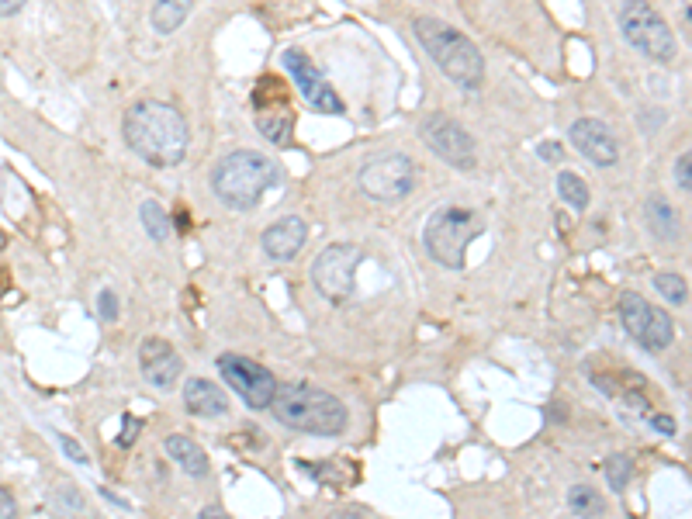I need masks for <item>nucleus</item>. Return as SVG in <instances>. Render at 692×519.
I'll return each instance as SVG.
<instances>
[{"instance_id": "obj_1", "label": "nucleus", "mask_w": 692, "mask_h": 519, "mask_svg": "<svg viewBox=\"0 0 692 519\" xmlns=\"http://www.w3.org/2000/svg\"><path fill=\"white\" fill-rule=\"evenodd\" d=\"M122 135L132 153L146 160L149 167H177V163H184L187 146H191L184 115L173 104L153 101V97L135 101L125 111Z\"/></svg>"}, {"instance_id": "obj_2", "label": "nucleus", "mask_w": 692, "mask_h": 519, "mask_svg": "<svg viewBox=\"0 0 692 519\" xmlns=\"http://www.w3.org/2000/svg\"><path fill=\"white\" fill-rule=\"evenodd\" d=\"M270 412L281 426L312 436H340L350 423L340 398L315 385H305V381L277 385L274 398H270Z\"/></svg>"}, {"instance_id": "obj_3", "label": "nucleus", "mask_w": 692, "mask_h": 519, "mask_svg": "<svg viewBox=\"0 0 692 519\" xmlns=\"http://www.w3.org/2000/svg\"><path fill=\"white\" fill-rule=\"evenodd\" d=\"M419 45L430 52V59L443 70V77H450L457 87L478 90L485 80V56L478 52V45L464 32H457L454 25L440 18H416L412 21Z\"/></svg>"}, {"instance_id": "obj_4", "label": "nucleus", "mask_w": 692, "mask_h": 519, "mask_svg": "<svg viewBox=\"0 0 692 519\" xmlns=\"http://www.w3.org/2000/svg\"><path fill=\"white\" fill-rule=\"evenodd\" d=\"M274 184H281V167L270 156L253 153V149H236V153L222 156L218 167L212 170L215 194L229 208L250 212L263 201V194Z\"/></svg>"}, {"instance_id": "obj_5", "label": "nucleus", "mask_w": 692, "mask_h": 519, "mask_svg": "<svg viewBox=\"0 0 692 519\" xmlns=\"http://www.w3.org/2000/svg\"><path fill=\"white\" fill-rule=\"evenodd\" d=\"M485 232V215L475 212V208H457L447 205L440 212L430 215L426 222V253L447 270L464 267V257H468L471 239H478Z\"/></svg>"}, {"instance_id": "obj_6", "label": "nucleus", "mask_w": 692, "mask_h": 519, "mask_svg": "<svg viewBox=\"0 0 692 519\" xmlns=\"http://www.w3.org/2000/svg\"><path fill=\"white\" fill-rule=\"evenodd\" d=\"M620 32L641 56L654 59V63H668V59H675V49H679L672 28L654 11L651 0H623Z\"/></svg>"}, {"instance_id": "obj_7", "label": "nucleus", "mask_w": 692, "mask_h": 519, "mask_svg": "<svg viewBox=\"0 0 692 519\" xmlns=\"http://www.w3.org/2000/svg\"><path fill=\"white\" fill-rule=\"evenodd\" d=\"M412 187H416V163L405 153H381L360 167V191L381 205L409 198Z\"/></svg>"}, {"instance_id": "obj_8", "label": "nucleus", "mask_w": 692, "mask_h": 519, "mask_svg": "<svg viewBox=\"0 0 692 519\" xmlns=\"http://www.w3.org/2000/svg\"><path fill=\"white\" fill-rule=\"evenodd\" d=\"M419 135H423V142L447 163V167H454V170L478 167L475 139H471V132L464 129L461 122H454L450 115H440V111H436V115H426L423 122H419Z\"/></svg>"}, {"instance_id": "obj_9", "label": "nucleus", "mask_w": 692, "mask_h": 519, "mask_svg": "<svg viewBox=\"0 0 692 519\" xmlns=\"http://www.w3.org/2000/svg\"><path fill=\"white\" fill-rule=\"evenodd\" d=\"M620 322L644 350H668L675 343V322L665 308H654L651 302H644L637 291H627L620 298Z\"/></svg>"}, {"instance_id": "obj_10", "label": "nucleus", "mask_w": 692, "mask_h": 519, "mask_svg": "<svg viewBox=\"0 0 692 519\" xmlns=\"http://www.w3.org/2000/svg\"><path fill=\"white\" fill-rule=\"evenodd\" d=\"M357 267H360V250L350 243H333L315 257L312 263V281L319 288L322 298L329 302H346L357 288Z\"/></svg>"}, {"instance_id": "obj_11", "label": "nucleus", "mask_w": 692, "mask_h": 519, "mask_svg": "<svg viewBox=\"0 0 692 519\" xmlns=\"http://www.w3.org/2000/svg\"><path fill=\"white\" fill-rule=\"evenodd\" d=\"M218 371H222L225 385L236 391L250 409H270V398L277 391V378L263 364L239 353H222L218 357Z\"/></svg>"}, {"instance_id": "obj_12", "label": "nucleus", "mask_w": 692, "mask_h": 519, "mask_svg": "<svg viewBox=\"0 0 692 519\" xmlns=\"http://www.w3.org/2000/svg\"><path fill=\"white\" fill-rule=\"evenodd\" d=\"M284 70L291 73L298 94H302L305 101L319 111V115H343V111H346V104H343V97L336 94V87L322 77L319 66H312V59H308L302 49L284 52Z\"/></svg>"}, {"instance_id": "obj_13", "label": "nucleus", "mask_w": 692, "mask_h": 519, "mask_svg": "<svg viewBox=\"0 0 692 519\" xmlns=\"http://www.w3.org/2000/svg\"><path fill=\"white\" fill-rule=\"evenodd\" d=\"M568 139H571V146H575L589 163H596V167H613V163L620 160V142H616L609 125L599 122V118H578V122H571Z\"/></svg>"}, {"instance_id": "obj_14", "label": "nucleus", "mask_w": 692, "mask_h": 519, "mask_svg": "<svg viewBox=\"0 0 692 519\" xmlns=\"http://www.w3.org/2000/svg\"><path fill=\"white\" fill-rule=\"evenodd\" d=\"M305 239H308V225L302 222V218L284 215V218H277L267 232H263V253H267L270 260H277V263H288V260H295L298 253H302Z\"/></svg>"}, {"instance_id": "obj_15", "label": "nucleus", "mask_w": 692, "mask_h": 519, "mask_svg": "<svg viewBox=\"0 0 692 519\" xmlns=\"http://www.w3.org/2000/svg\"><path fill=\"white\" fill-rule=\"evenodd\" d=\"M139 360L146 381L156 388H170L180 378V371H184V360H180V353L167 340H146L139 350Z\"/></svg>"}, {"instance_id": "obj_16", "label": "nucleus", "mask_w": 692, "mask_h": 519, "mask_svg": "<svg viewBox=\"0 0 692 519\" xmlns=\"http://www.w3.org/2000/svg\"><path fill=\"white\" fill-rule=\"evenodd\" d=\"M184 405H187V412H194V416H201V419H215V416H225V412H229V398H225V391L212 385L208 378H187Z\"/></svg>"}, {"instance_id": "obj_17", "label": "nucleus", "mask_w": 692, "mask_h": 519, "mask_svg": "<svg viewBox=\"0 0 692 519\" xmlns=\"http://www.w3.org/2000/svg\"><path fill=\"white\" fill-rule=\"evenodd\" d=\"M163 447H167L170 461L180 464V471H187L191 478H205L208 475V454L191 440V436L173 433V436H167V443H163Z\"/></svg>"}, {"instance_id": "obj_18", "label": "nucleus", "mask_w": 692, "mask_h": 519, "mask_svg": "<svg viewBox=\"0 0 692 519\" xmlns=\"http://www.w3.org/2000/svg\"><path fill=\"white\" fill-rule=\"evenodd\" d=\"M644 215H648L651 232L658 239H665V243H672V239L682 236V218H679V212H675V205H668V198H661V194L648 198Z\"/></svg>"}, {"instance_id": "obj_19", "label": "nucleus", "mask_w": 692, "mask_h": 519, "mask_svg": "<svg viewBox=\"0 0 692 519\" xmlns=\"http://www.w3.org/2000/svg\"><path fill=\"white\" fill-rule=\"evenodd\" d=\"M194 11V0H156L149 11V25L160 35H173Z\"/></svg>"}, {"instance_id": "obj_20", "label": "nucleus", "mask_w": 692, "mask_h": 519, "mask_svg": "<svg viewBox=\"0 0 692 519\" xmlns=\"http://www.w3.org/2000/svg\"><path fill=\"white\" fill-rule=\"evenodd\" d=\"M291 125H295V115H291L288 108L281 111H263V115L257 118V129L263 139H270L274 146H288L291 142Z\"/></svg>"}, {"instance_id": "obj_21", "label": "nucleus", "mask_w": 692, "mask_h": 519, "mask_svg": "<svg viewBox=\"0 0 692 519\" xmlns=\"http://www.w3.org/2000/svg\"><path fill=\"white\" fill-rule=\"evenodd\" d=\"M568 509L578 519H596L606 506H603V495H599L592 485H575L568 492Z\"/></svg>"}, {"instance_id": "obj_22", "label": "nucleus", "mask_w": 692, "mask_h": 519, "mask_svg": "<svg viewBox=\"0 0 692 519\" xmlns=\"http://www.w3.org/2000/svg\"><path fill=\"white\" fill-rule=\"evenodd\" d=\"M558 194L564 205H571L575 212H585V208H589V184H585L578 173H571V170L558 173Z\"/></svg>"}, {"instance_id": "obj_23", "label": "nucleus", "mask_w": 692, "mask_h": 519, "mask_svg": "<svg viewBox=\"0 0 692 519\" xmlns=\"http://www.w3.org/2000/svg\"><path fill=\"white\" fill-rule=\"evenodd\" d=\"M139 218H142V225H146L149 239H156V243H163V239L170 236V215L163 212V208L156 205V201H142Z\"/></svg>"}, {"instance_id": "obj_24", "label": "nucleus", "mask_w": 692, "mask_h": 519, "mask_svg": "<svg viewBox=\"0 0 692 519\" xmlns=\"http://www.w3.org/2000/svg\"><path fill=\"white\" fill-rule=\"evenodd\" d=\"M654 288L668 305H686L689 302V284L679 274H654Z\"/></svg>"}, {"instance_id": "obj_25", "label": "nucleus", "mask_w": 692, "mask_h": 519, "mask_svg": "<svg viewBox=\"0 0 692 519\" xmlns=\"http://www.w3.org/2000/svg\"><path fill=\"white\" fill-rule=\"evenodd\" d=\"M606 481L613 492H623V488L630 485V475H634V464H630L627 454H609L606 457Z\"/></svg>"}, {"instance_id": "obj_26", "label": "nucleus", "mask_w": 692, "mask_h": 519, "mask_svg": "<svg viewBox=\"0 0 692 519\" xmlns=\"http://www.w3.org/2000/svg\"><path fill=\"white\" fill-rule=\"evenodd\" d=\"M675 184H679L682 194L692 191V153H682L679 160H675Z\"/></svg>"}, {"instance_id": "obj_27", "label": "nucleus", "mask_w": 692, "mask_h": 519, "mask_svg": "<svg viewBox=\"0 0 692 519\" xmlns=\"http://www.w3.org/2000/svg\"><path fill=\"white\" fill-rule=\"evenodd\" d=\"M97 305H101V319L104 322H115L118 319V295L111 288L101 291V298H97Z\"/></svg>"}, {"instance_id": "obj_28", "label": "nucleus", "mask_w": 692, "mask_h": 519, "mask_svg": "<svg viewBox=\"0 0 692 519\" xmlns=\"http://www.w3.org/2000/svg\"><path fill=\"white\" fill-rule=\"evenodd\" d=\"M14 516H18V502H14V495L7 488H0V519H14Z\"/></svg>"}, {"instance_id": "obj_29", "label": "nucleus", "mask_w": 692, "mask_h": 519, "mask_svg": "<svg viewBox=\"0 0 692 519\" xmlns=\"http://www.w3.org/2000/svg\"><path fill=\"white\" fill-rule=\"evenodd\" d=\"M59 443H63V450L73 457V461H77V464H87V454H84V447H80L77 440H70V436H59Z\"/></svg>"}, {"instance_id": "obj_30", "label": "nucleus", "mask_w": 692, "mask_h": 519, "mask_svg": "<svg viewBox=\"0 0 692 519\" xmlns=\"http://www.w3.org/2000/svg\"><path fill=\"white\" fill-rule=\"evenodd\" d=\"M651 426L665 436H675V419L672 416H651Z\"/></svg>"}, {"instance_id": "obj_31", "label": "nucleus", "mask_w": 692, "mask_h": 519, "mask_svg": "<svg viewBox=\"0 0 692 519\" xmlns=\"http://www.w3.org/2000/svg\"><path fill=\"white\" fill-rule=\"evenodd\" d=\"M25 4L28 0H0V18H14Z\"/></svg>"}, {"instance_id": "obj_32", "label": "nucleus", "mask_w": 692, "mask_h": 519, "mask_svg": "<svg viewBox=\"0 0 692 519\" xmlns=\"http://www.w3.org/2000/svg\"><path fill=\"white\" fill-rule=\"evenodd\" d=\"M540 156H544V160H561V146L558 142H544V146H540Z\"/></svg>"}, {"instance_id": "obj_33", "label": "nucleus", "mask_w": 692, "mask_h": 519, "mask_svg": "<svg viewBox=\"0 0 692 519\" xmlns=\"http://www.w3.org/2000/svg\"><path fill=\"white\" fill-rule=\"evenodd\" d=\"M135 433H139V419H129V430L118 436V443H122V447H129V443L135 440Z\"/></svg>"}, {"instance_id": "obj_34", "label": "nucleus", "mask_w": 692, "mask_h": 519, "mask_svg": "<svg viewBox=\"0 0 692 519\" xmlns=\"http://www.w3.org/2000/svg\"><path fill=\"white\" fill-rule=\"evenodd\" d=\"M201 519H229L222 513V509H205V513H201Z\"/></svg>"}, {"instance_id": "obj_35", "label": "nucleus", "mask_w": 692, "mask_h": 519, "mask_svg": "<svg viewBox=\"0 0 692 519\" xmlns=\"http://www.w3.org/2000/svg\"><path fill=\"white\" fill-rule=\"evenodd\" d=\"M329 519H364V516H360V513H333Z\"/></svg>"}, {"instance_id": "obj_36", "label": "nucleus", "mask_w": 692, "mask_h": 519, "mask_svg": "<svg viewBox=\"0 0 692 519\" xmlns=\"http://www.w3.org/2000/svg\"><path fill=\"white\" fill-rule=\"evenodd\" d=\"M4 246H7V232L0 229V250H4Z\"/></svg>"}]
</instances>
